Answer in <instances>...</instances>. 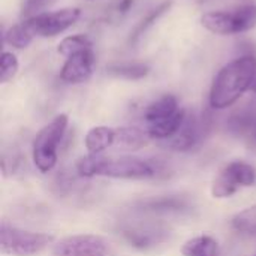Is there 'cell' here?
<instances>
[{
  "mask_svg": "<svg viewBox=\"0 0 256 256\" xmlns=\"http://www.w3.org/2000/svg\"><path fill=\"white\" fill-rule=\"evenodd\" d=\"M256 72V57L243 56L225 64L212 84L210 105L214 110H225L234 105L250 90Z\"/></svg>",
  "mask_w": 256,
  "mask_h": 256,
  "instance_id": "6da1fadb",
  "label": "cell"
},
{
  "mask_svg": "<svg viewBox=\"0 0 256 256\" xmlns=\"http://www.w3.org/2000/svg\"><path fill=\"white\" fill-rule=\"evenodd\" d=\"M99 176L124 180H147L166 177V166L158 159H140L124 156L118 159L102 158Z\"/></svg>",
  "mask_w": 256,
  "mask_h": 256,
  "instance_id": "7a4b0ae2",
  "label": "cell"
},
{
  "mask_svg": "<svg viewBox=\"0 0 256 256\" xmlns=\"http://www.w3.org/2000/svg\"><path fill=\"white\" fill-rule=\"evenodd\" d=\"M69 118L66 114H58L52 122L44 126L33 141V162L40 172H50L57 164V148L62 142Z\"/></svg>",
  "mask_w": 256,
  "mask_h": 256,
  "instance_id": "3957f363",
  "label": "cell"
},
{
  "mask_svg": "<svg viewBox=\"0 0 256 256\" xmlns=\"http://www.w3.org/2000/svg\"><path fill=\"white\" fill-rule=\"evenodd\" d=\"M201 24L216 34H238L256 27V4H243L230 10H212L201 16Z\"/></svg>",
  "mask_w": 256,
  "mask_h": 256,
  "instance_id": "277c9868",
  "label": "cell"
},
{
  "mask_svg": "<svg viewBox=\"0 0 256 256\" xmlns=\"http://www.w3.org/2000/svg\"><path fill=\"white\" fill-rule=\"evenodd\" d=\"M54 237L44 232H32L15 228L6 222H2L0 228V252L9 256H34L44 252Z\"/></svg>",
  "mask_w": 256,
  "mask_h": 256,
  "instance_id": "5b68a950",
  "label": "cell"
},
{
  "mask_svg": "<svg viewBox=\"0 0 256 256\" xmlns=\"http://www.w3.org/2000/svg\"><path fill=\"white\" fill-rule=\"evenodd\" d=\"M81 16V10L78 8H63L54 12H44L30 16L22 24L33 36L52 38L69 27H72L78 18Z\"/></svg>",
  "mask_w": 256,
  "mask_h": 256,
  "instance_id": "8992f818",
  "label": "cell"
},
{
  "mask_svg": "<svg viewBox=\"0 0 256 256\" xmlns=\"http://www.w3.org/2000/svg\"><path fill=\"white\" fill-rule=\"evenodd\" d=\"M255 168L244 162L228 164L213 180L212 195L213 198H230L240 188H249L255 183Z\"/></svg>",
  "mask_w": 256,
  "mask_h": 256,
  "instance_id": "52a82bcc",
  "label": "cell"
},
{
  "mask_svg": "<svg viewBox=\"0 0 256 256\" xmlns=\"http://www.w3.org/2000/svg\"><path fill=\"white\" fill-rule=\"evenodd\" d=\"M52 256H108V243L93 234L69 236L58 240L51 250Z\"/></svg>",
  "mask_w": 256,
  "mask_h": 256,
  "instance_id": "ba28073f",
  "label": "cell"
},
{
  "mask_svg": "<svg viewBox=\"0 0 256 256\" xmlns=\"http://www.w3.org/2000/svg\"><path fill=\"white\" fill-rule=\"evenodd\" d=\"M122 234L130 246L140 250L154 249L170 237V231L165 226L154 224H129L122 228Z\"/></svg>",
  "mask_w": 256,
  "mask_h": 256,
  "instance_id": "9c48e42d",
  "label": "cell"
},
{
  "mask_svg": "<svg viewBox=\"0 0 256 256\" xmlns=\"http://www.w3.org/2000/svg\"><path fill=\"white\" fill-rule=\"evenodd\" d=\"M207 130H208V123L206 118L201 120L194 114L192 116L186 114L183 126L180 128L177 135L170 140V147L176 152H189L201 142Z\"/></svg>",
  "mask_w": 256,
  "mask_h": 256,
  "instance_id": "30bf717a",
  "label": "cell"
},
{
  "mask_svg": "<svg viewBox=\"0 0 256 256\" xmlns=\"http://www.w3.org/2000/svg\"><path fill=\"white\" fill-rule=\"evenodd\" d=\"M93 66H94V54L93 50L90 48L68 57L60 70V78L68 84L84 82L92 76Z\"/></svg>",
  "mask_w": 256,
  "mask_h": 256,
  "instance_id": "8fae6325",
  "label": "cell"
},
{
  "mask_svg": "<svg viewBox=\"0 0 256 256\" xmlns=\"http://www.w3.org/2000/svg\"><path fill=\"white\" fill-rule=\"evenodd\" d=\"M226 129L236 136H254L256 132V102L237 108L226 120Z\"/></svg>",
  "mask_w": 256,
  "mask_h": 256,
  "instance_id": "7c38bea8",
  "label": "cell"
},
{
  "mask_svg": "<svg viewBox=\"0 0 256 256\" xmlns=\"http://www.w3.org/2000/svg\"><path fill=\"white\" fill-rule=\"evenodd\" d=\"M190 208V201L186 196L170 195V196H158L148 198L140 202V210L150 213H178Z\"/></svg>",
  "mask_w": 256,
  "mask_h": 256,
  "instance_id": "4fadbf2b",
  "label": "cell"
},
{
  "mask_svg": "<svg viewBox=\"0 0 256 256\" xmlns=\"http://www.w3.org/2000/svg\"><path fill=\"white\" fill-rule=\"evenodd\" d=\"M184 118H186V111L178 110L174 116H171L168 118L148 123L147 134L156 140H171L177 135V132L183 126Z\"/></svg>",
  "mask_w": 256,
  "mask_h": 256,
  "instance_id": "5bb4252c",
  "label": "cell"
},
{
  "mask_svg": "<svg viewBox=\"0 0 256 256\" xmlns=\"http://www.w3.org/2000/svg\"><path fill=\"white\" fill-rule=\"evenodd\" d=\"M114 142H116V129H111L108 126L92 128L84 138V146L90 154H100L104 150L114 146Z\"/></svg>",
  "mask_w": 256,
  "mask_h": 256,
  "instance_id": "9a60e30c",
  "label": "cell"
},
{
  "mask_svg": "<svg viewBox=\"0 0 256 256\" xmlns=\"http://www.w3.org/2000/svg\"><path fill=\"white\" fill-rule=\"evenodd\" d=\"M178 110L180 108H178L177 98L172 94H165V96L159 98L158 100L152 102L146 108L144 117H146L147 123H153V122H159V120L174 116Z\"/></svg>",
  "mask_w": 256,
  "mask_h": 256,
  "instance_id": "2e32d148",
  "label": "cell"
},
{
  "mask_svg": "<svg viewBox=\"0 0 256 256\" xmlns=\"http://www.w3.org/2000/svg\"><path fill=\"white\" fill-rule=\"evenodd\" d=\"M182 254L183 256H220V249L213 237L198 236L183 244Z\"/></svg>",
  "mask_w": 256,
  "mask_h": 256,
  "instance_id": "e0dca14e",
  "label": "cell"
},
{
  "mask_svg": "<svg viewBox=\"0 0 256 256\" xmlns=\"http://www.w3.org/2000/svg\"><path fill=\"white\" fill-rule=\"evenodd\" d=\"M147 144V135L136 128H120L116 129L114 146L123 150H140Z\"/></svg>",
  "mask_w": 256,
  "mask_h": 256,
  "instance_id": "ac0fdd59",
  "label": "cell"
},
{
  "mask_svg": "<svg viewBox=\"0 0 256 256\" xmlns=\"http://www.w3.org/2000/svg\"><path fill=\"white\" fill-rule=\"evenodd\" d=\"M150 72V68L144 63H123V64H112L108 68V74L117 78L135 81L144 78Z\"/></svg>",
  "mask_w": 256,
  "mask_h": 256,
  "instance_id": "d6986e66",
  "label": "cell"
},
{
  "mask_svg": "<svg viewBox=\"0 0 256 256\" xmlns=\"http://www.w3.org/2000/svg\"><path fill=\"white\" fill-rule=\"evenodd\" d=\"M90 48H92V42H90V39L87 36L74 34V36H68L63 40H60V44L57 46V51L68 58V57H70L74 54H78V52L90 50Z\"/></svg>",
  "mask_w": 256,
  "mask_h": 256,
  "instance_id": "ffe728a7",
  "label": "cell"
},
{
  "mask_svg": "<svg viewBox=\"0 0 256 256\" xmlns=\"http://www.w3.org/2000/svg\"><path fill=\"white\" fill-rule=\"evenodd\" d=\"M232 228L243 234H256V206H252L232 218Z\"/></svg>",
  "mask_w": 256,
  "mask_h": 256,
  "instance_id": "44dd1931",
  "label": "cell"
},
{
  "mask_svg": "<svg viewBox=\"0 0 256 256\" xmlns=\"http://www.w3.org/2000/svg\"><path fill=\"white\" fill-rule=\"evenodd\" d=\"M4 42L9 44L10 46H15L18 50H22V48H27L32 40H33V34L26 28V26L21 22V24H16V26H12L4 34Z\"/></svg>",
  "mask_w": 256,
  "mask_h": 256,
  "instance_id": "7402d4cb",
  "label": "cell"
},
{
  "mask_svg": "<svg viewBox=\"0 0 256 256\" xmlns=\"http://www.w3.org/2000/svg\"><path fill=\"white\" fill-rule=\"evenodd\" d=\"M100 162H102V156H99V154H88V156H84V158L78 159V162H76V165H75L76 174H78L80 177H86V178L99 176Z\"/></svg>",
  "mask_w": 256,
  "mask_h": 256,
  "instance_id": "603a6c76",
  "label": "cell"
},
{
  "mask_svg": "<svg viewBox=\"0 0 256 256\" xmlns=\"http://www.w3.org/2000/svg\"><path fill=\"white\" fill-rule=\"evenodd\" d=\"M170 6H171V2H165V3H162L159 8H156L152 14H148L138 26H136V28L134 30V33L130 34V42L134 44V42H136L138 40V38L140 36H142L144 34V32L150 27V26H153L158 20H159V16L160 15H164L168 9H170Z\"/></svg>",
  "mask_w": 256,
  "mask_h": 256,
  "instance_id": "cb8c5ba5",
  "label": "cell"
},
{
  "mask_svg": "<svg viewBox=\"0 0 256 256\" xmlns=\"http://www.w3.org/2000/svg\"><path fill=\"white\" fill-rule=\"evenodd\" d=\"M16 72H18L16 57L9 51H3L2 58H0V82L4 84L10 81L16 75Z\"/></svg>",
  "mask_w": 256,
  "mask_h": 256,
  "instance_id": "d4e9b609",
  "label": "cell"
},
{
  "mask_svg": "<svg viewBox=\"0 0 256 256\" xmlns=\"http://www.w3.org/2000/svg\"><path fill=\"white\" fill-rule=\"evenodd\" d=\"M51 0H24L22 3V14L30 15L36 10H40L42 8H45Z\"/></svg>",
  "mask_w": 256,
  "mask_h": 256,
  "instance_id": "484cf974",
  "label": "cell"
},
{
  "mask_svg": "<svg viewBox=\"0 0 256 256\" xmlns=\"http://www.w3.org/2000/svg\"><path fill=\"white\" fill-rule=\"evenodd\" d=\"M132 3H134V0H122L120 4H118V10L120 12H128V9L132 6Z\"/></svg>",
  "mask_w": 256,
  "mask_h": 256,
  "instance_id": "4316f807",
  "label": "cell"
},
{
  "mask_svg": "<svg viewBox=\"0 0 256 256\" xmlns=\"http://www.w3.org/2000/svg\"><path fill=\"white\" fill-rule=\"evenodd\" d=\"M250 92H254L256 94V72H255V76H254V81H252V86H250Z\"/></svg>",
  "mask_w": 256,
  "mask_h": 256,
  "instance_id": "83f0119b",
  "label": "cell"
},
{
  "mask_svg": "<svg viewBox=\"0 0 256 256\" xmlns=\"http://www.w3.org/2000/svg\"><path fill=\"white\" fill-rule=\"evenodd\" d=\"M254 140H255V142H256V132L254 134Z\"/></svg>",
  "mask_w": 256,
  "mask_h": 256,
  "instance_id": "f1b7e54d",
  "label": "cell"
},
{
  "mask_svg": "<svg viewBox=\"0 0 256 256\" xmlns=\"http://www.w3.org/2000/svg\"><path fill=\"white\" fill-rule=\"evenodd\" d=\"M255 256H256V255H255Z\"/></svg>",
  "mask_w": 256,
  "mask_h": 256,
  "instance_id": "f546056e",
  "label": "cell"
}]
</instances>
